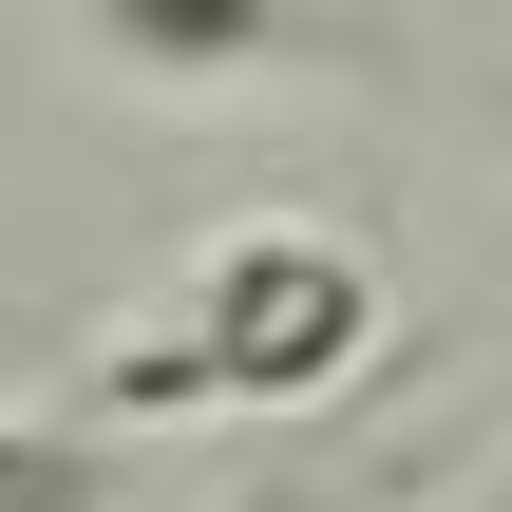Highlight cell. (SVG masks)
<instances>
[{
  "label": "cell",
  "instance_id": "1",
  "mask_svg": "<svg viewBox=\"0 0 512 512\" xmlns=\"http://www.w3.org/2000/svg\"><path fill=\"white\" fill-rule=\"evenodd\" d=\"M361 342H380V266L342 247V228H304V209H266V228H209L190 266H171V304L133 323V342H95V418H228V399H323V380H361Z\"/></svg>",
  "mask_w": 512,
  "mask_h": 512
},
{
  "label": "cell",
  "instance_id": "3",
  "mask_svg": "<svg viewBox=\"0 0 512 512\" xmlns=\"http://www.w3.org/2000/svg\"><path fill=\"white\" fill-rule=\"evenodd\" d=\"M0 512H114L95 418H0Z\"/></svg>",
  "mask_w": 512,
  "mask_h": 512
},
{
  "label": "cell",
  "instance_id": "2",
  "mask_svg": "<svg viewBox=\"0 0 512 512\" xmlns=\"http://www.w3.org/2000/svg\"><path fill=\"white\" fill-rule=\"evenodd\" d=\"M76 38H95V76H133V95H266V76L342 57L323 0H76Z\"/></svg>",
  "mask_w": 512,
  "mask_h": 512
}]
</instances>
